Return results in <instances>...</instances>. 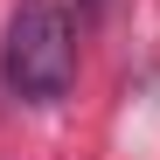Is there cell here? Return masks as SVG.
Returning a JSON list of instances; mask_svg holds the SVG:
<instances>
[{"label": "cell", "instance_id": "cell-1", "mask_svg": "<svg viewBox=\"0 0 160 160\" xmlns=\"http://www.w3.org/2000/svg\"><path fill=\"white\" fill-rule=\"evenodd\" d=\"M0 70L28 104H56L77 84V21L63 0H21L7 14V42H0Z\"/></svg>", "mask_w": 160, "mask_h": 160}, {"label": "cell", "instance_id": "cell-2", "mask_svg": "<svg viewBox=\"0 0 160 160\" xmlns=\"http://www.w3.org/2000/svg\"><path fill=\"white\" fill-rule=\"evenodd\" d=\"M77 14H104V0H77Z\"/></svg>", "mask_w": 160, "mask_h": 160}]
</instances>
